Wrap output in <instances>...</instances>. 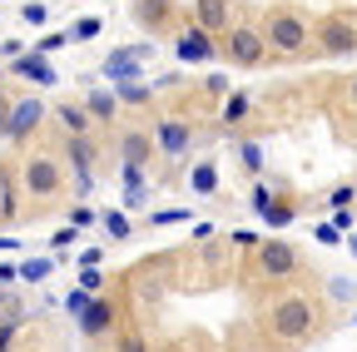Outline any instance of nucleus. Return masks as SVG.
<instances>
[{
	"label": "nucleus",
	"instance_id": "c85d7f7f",
	"mask_svg": "<svg viewBox=\"0 0 357 352\" xmlns=\"http://www.w3.org/2000/svg\"><path fill=\"white\" fill-rule=\"evenodd\" d=\"M6 323H25V307H20V298H10V293H0V328H6Z\"/></svg>",
	"mask_w": 357,
	"mask_h": 352
},
{
	"label": "nucleus",
	"instance_id": "e433bc0d",
	"mask_svg": "<svg viewBox=\"0 0 357 352\" xmlns=\"http://www.w3.org/2000/svg\"><path fill=\"white\" fill-rule=\"evenodd\" d=\"M95 218H100V213L89 208V204H75V208H70V224H75V229H89Z\"/></svg>",
	"mask_w": 357,
	"mask_h": 352
},
{
	"label": "nucleus",
	"instance_id": "bb28decb",
	"mask_svg": "<svg viewBox=\"0 0 357 352\" xmlns=\"http://www.w3.org/2000/svg\"><path fill=\"white\" fill-rule=\"evenodd\" d=\"M199 90H204L208 100H229V95H234V79L223 75V70H213V75H204V84H199Z\"/></svg>",
	"mask_w": 357,
	"mask_h": 352
},
{
	"label": "nucleus",
	"instance_id": "f03ea898",
	"mask_svg": "<svg viewBox=\"0 0 357 352\" xmlns=\"http://www.w3.org/2000/svg\"><path fill=\"white\" fill-rule=\"evenodd\" d=\"M263 40H268L273 55H303L307 40H312V20L288 10V6H278V10H268V20H263Z\"/></svg>",
	"mask_w": 357,
	"mask_h": 352
},
{
	"label": "nucleus",
	"instance_id": "864d4df0",
	"mask_svg": "<svg viewBox=\"0 0 357 352\" xmlns=\"http://www.w3.org/2000/svg\"><path fill=\"white\" fill-rule=\"evenodd\" d=\"M352 328H357V313H352Z\"/></svg>",
	"mask_w": 357,
	"mask_h": 352
},
{
	"label": "nucleus",
	"instance_id": "423d86ee",
	"mask_svg": "<svg viewBox=\"0 0 357 352\" xmlns=\"http://www.w3.org/2000/svg\"><path fill=\"white\" fill-rule=\"evenodd\" d=\"M318 45L328 55H357V20L352 15H323L318 20Z\"/></svg>",
	"mask_w": 357,
	"mask_h": 352
},
{
	"label": "nucleus",
	"instance_id": "79ce46f5",
	"mask_svg": "<svg viewBox=\"0 0 357 352\" xmlns=\"http://www.w3.org/2000/svg\"><path fill=\"white\" fill-rule=\"evenodd\" d=\"M119 352H154V347H149L139 332H129V337H119Z\"/></svg>",
	"mask_w": 357,
	"mask_h": 352
},
{
	"label": "nucleus",
	"instance_id": "ea45409f",
	"mask_svg": "<svg viewBox=\"0 0 357 352\" xmlns=\"http://www.w3.org/2000/svg\"><path fill=\"white\" fill-rule=\"evenodd\" d=\"M20 15H25L30 25H45V20H50V10H45V6H40V0H30V6H25Z\"/></svg>",
	"mask_w": 357,
	"mask_h": 352
},
{
	"label": "nucleus",
	"instance_id": "f8f14e48",
	"mask_svg": "<svg viewBox=\"0 0 357 352\" xmlns=\"http://www.w3.org/2000/svg\"><path fill=\"white\" fill-rule=\"evenodd\" d=\"M40 119H45V105H40L35 95H25V100H15V105H10V129H6V135L30 139L35 129H40Z\"/></svg>",
	"mask_w": 357,
	"mask_h": 352
},
{
	"label": "nucleus",
	"instance_id": "20e7f679",
	"mask_svg": "<svg viewBox=\"0 0 357 352\" xmlns=\"http://www.w3.org/2000/svg\"><path fill=\"white\" fill-rule=\"evenodd\" d=\"M223 60L229 65H238V70H258L263 60H268V40H263V30H253V25H234L229 35H223Z\"/></svg>",
	"mask_w": 357,
	"mask_h": 352
},
{
	"label": "nucleus",
	"instance_id": "f3484780",
	"mask_svg": "<svg viewBox=\"0 0 357 352\" xmlns=\"http://www.w3.org/2000/svg\"><path fill=\"white\" fill-rule=\"evenodd\" d=\"M189 189H194L199 199H213V194H218V159H204V164L189 169Z\"/></svg>",
	"mask_w": 357,
	"mask_h": 352
},
{
	"label": "nucleus",
	"instance_id": "1a4fd4ad",
	"mask_svg": "<svg viewBox=\"0 0 357 352\" xmlns=\"http://www.w3.org/2000/svg\"><path fill=\"white\" fill-rule=\"evenodd\" d=\"M194 144V124L189 119H154V149L164 154V159H178V154H184Z\"/></svg>",
	"mask_w": 357,
	"mask_h": 352
},
{
	"label": "nucleus",
	"instance_id": "a19ab883",
	"mask_svg": "<svg viewBox=\"0 0 357 352\" xmlns=\"http://www.w3.org/2000/svg\"><path fill=\"white\" fill-rule=\"evenodd\" d=\"M84 303H89V293H84V288H75V293L65 298V313H75V318H79V313H84Z\"/></svg>",
	"mask_w": 357,
	"mask_h": 352
},
{
	"label": "nucleus",
	"instance_id": "cd10ccee",
	"mask_svg": "<svg viewBox=\"0 0 357 352\" xmlns=\"http://www.w3.org/2000/svg\"><path fill=\"white\" fill-rule=\"evenodd\" d=\"M50 273H55L50 258H25V263H20V283H45Z\"/></svg>",
	"mask_w": 357,
	"mask_h": 352
},
{
	"label": "nucleus",
	"instance_id": "aec40b11",
	"mask_svg": "<svg viewBox=\"0 0 357 352\" xmlns=\"http://www.w3.org/2000/svg\"><path fill=\"white\" fill-rule=\"evenodd\" d=\"M100 154H95V139L89 135H70V169L75 174H89V164H95Z\"/></svg>",
	"mask_w": 357,
	"mask_h": 352
},
{
	"label": "nucleus",
	"instance_id": "72a5a7b5",
	"mask_svg": "<svg viewBox=\"0 0 357 352\" xmlns=\"http://www.w3.org/2000/svg\"><path fill=\"white\" fill-rule=\"evenodd\" d=\"M328 298H333V303H352V298H357V283H352V278H333V283H328Z\"/></svg>",
	"mask_w": 357,
	"mask_h": 352
},
{
	"label": "nucleus",
	"instance_id": "9d476101",
	"mask_svg": "<svg viewBox=\"0 0 357 352\" xmlns=\"http://www.w3.org/2000/svg\"><path fill=\"white\" fill-rule=\"evenodd\" d=\"M114 323H119V307L109 303V298H89L84 303V313H79V332L84 337H105V332H114Z\"/></svg>",
	"mask_w": 357,
	"mask_h": 352
},
{
	"label": "nucleus",
	"instance_id": "6ab92c4d",
	"mask_svg": "<svg viewBox=\"0 0 357 352\" xmlns=\"http://www.w3.org/2000/svg\"><path fill=\"white\" fill-rule=\"evenodd\" d=\"M248 109H253V100H248L243 90H234L229 100H223V109H218V124H223V129H234V124L248 119Z\"/></svg>",
	"mask_w": 357,
	"mask_h": 352
},
{
	"label": "nucleus",
	"instance_id": "37998d69",
	"mask_svg": "<svg viewBox=\"0 0 357 352\" xmlns=\"http://www.w3.org/2000/svg\"><path fill=\"white\" fill-rule=\"evenodd\" d=\"M333 229L337 234H352V208H333Z\"/></svg>",
	"mask_w": 357,
	"mask_h": 352
},
{
	"label": "nucleus",
	"instance_id": "473e14b6",
	"mask_svg": "<svg viewBox=\"0 0 357 352\" xmlns=\"http://www.w3.org/2000/svg\"><path fill=\"white\" fill-rule=\"evenodd\" d=\"M189 218H194V208L178 204V208H159V213H154V224H159V229H169V224H189Z\"/></svg>",
	"mask_w": 357,
	"mask_h": 352
},
{
	"label": "nucleus",
	"instance_id": "f257e3e1",
	"mask_svg": "<svg viewBox=\"0 0 357 352\" xmlns=\"http://www.w3.org/2000/svg\"><path fill=\"white\" fill-rule=\"evenodd\" d=\"M318 323H323V307H318V298H307V293H283L263 313V332H268L273 347H303V342H312Z\"/></svg>",
	"mask_w": 357,
	"mask_h": 352
},
{
	"label": "nucleus",
	"instance_id": "ddd939ff",
	"mask_svg": "<svg viewBox=\"0 0 357 352\" xmlns=\"http://www.w3.org/2000/svg\"><path fill=\"white\" fill-rule=\"evenodd\" d=\"M169 15H174V0H134V20H139V30H149V35H159L169 25Z\"/></svg>",
	"mask_w": 357,
	"mask_h": 352
},
{
	"label": "nucleus",
	"instance_id": "7ed1b4c3",
	"mask_svg": "<svg viewBox=\"0 0 357 352\" xmlns=\"http://www.w3.org/2000/svg\"><path fill=\"white\" fill-rule=\"evenodd\" d=\"M303 273V253L283 238H258L253 248V278L258 283H293Z\"/></svg>",
	"mask_w": 357,
	"mask_h": 352
},
{
	"label": "nucleus",
	"instance_id": "393cba45",
	"mask_svg": "<svg viewBox=\"0 0 357 352\" xmlns=\"http://www.w3.org/2000/svg\"><path fill=\"white\" fill-rule=\"evenodd\" d=\"M238 164H243V169L253 174V179H258V174L268 169V159H263V144H253V139H243V144H238Z\"/></svg>",
	"mask_w": 357,
	"mask_h": 352
},
{
	"label": "nucleus",
	"instance_id": "603ef678",
	"mask_svg": "<svg viewBox=\"0 0 357 352\" xmlns=\"http://www.w3.org/2000/svg\"><path fill=\"white\" fill-rule=\"evenodd\" d=\"M89 6H95V0H89ZM100 6H114V0H100Z\"/></svg>",
	"mask_w": 357,
	"mask_h": 352
},
{
	"label": "nucleus",
	"instance_id": "58836bf2",
	"mask_svg": "<svg viewBox=\"0 0 357 352\" xmlns=\"http://www.w3.org/2000/svg\"><path fill=\"white\" fill-rule=\"evenodd\" d=\"M229 243H234V248H248V253H253V248H258V234H253V229H234V234H229Z\"/></svg>",
	"mask_w": 357,
	"mask_h": 352
},
{
	"label": "nucleus",
	"instance_id": "c756f323",
	"mask_svg": "<svg viewBox=\"0 0 357 352\" xmlns=\"http://www.w3.org/2000/svg\"><path fill=\"white\" fill-rule=\"evenodd\" d=\"M60 45H70V30H50V35H40V40H35V55H55Z\"/></svg>",
	"mask_w": 357,
	"mask_h": 352
},
{
	"label": "nucleus",
	"instance_id": "c9c22d12",
	"mask_svg": "<svg viewBox=\"0 0 357 352\" xmlns=\"http://www.w3.org/2000/svg\"><path fill=\"white\" fill-rule=\"evenodd\" d=\"M328 204H333V208H352V204H357V189H352V184H337V189L328 194Z\"/></svg>",
	"mask_w": 357,
	"mask_h": 352
},
{
	"label": "nucleus",
	"instance_id": "6e6552de",
	"mask_svg": "<svg viewBox=\"0 0 357 352\" xmlns=\"http://www.w3.org/2000/svg\"><path fill=\"white\" fill-rule=\"evenodd\" d=\"M154 55V45H124V50H109L105 60H100V75L109 79V84H119V79H139V65Z\"/></svg>",
	"mask_w": 357,
	"mask_h": 352
},
{
	"label": "nucleus",
	"instance_id": "3c124183",
	"mask_svg": "<svg viewBox=\"0 0 357 352\" xmlns=\"http://www.w3.org/2000/svg\"><path fill=\"white\" fill-rule=\"evenodd\" d=\"M347 100H352V105H357V79H347Z\"/></svg>",
	"mask_w": 357,
	"mask_h": 352
},
{
	"label": "nucleus",
	"instance_id": "7c9ffc66",
	"mask_svg": "<svg viewBox=\"0 0 357 352\" xmlns=\"http://www.w3.org/2000/svg\"><path fill=\"white\" fill-rule=\"evenodd\" d=\"M273 199H278V194H273V184H263V179L248 189V208H253V213H263V208L273 204Z\"/></svg>",
	"mask_w": 357,
	"mask_h": 352
},
{
	"label": "nucleus",
	"instance_id": "09e8293b",
	"mask_svg": "<svg viewBox=\"0 0 357 352\" xmlns=\"http://www.w3.org/2000/svg\"><path fill=\"white\" fill-rule=\"evenodd\" d=\"M0 283H20V268H15V263H0Z\"/></svg>",
	"mask_w": 357,
	"mask_h": 352
},
{
	"label": "nucleus",
	"instance_id": "412c9836",
	"mask_svg": "<svg viewBox=\"0 0 357 352\" xmlns=\"http://www.w3.org/2000/svg\"><path fill=\"white\" fill-rule=\"evenodd\" d=\"M60 124H65V135H89V129H95L84 105H60Z\"/></svg>",
	"mask_w": 357,
	"mask_h": 352
},
{
	"label": "nucleus",
	"instance_id": "49530a36",
	"mask_svg": "<svg viewBox=\"0 0 357 352\" xmlns=\"http://www.w3.org/2000/svg\"><path fill=\"white\" fill-rule=\"evenodd\" d=\"M15 332H20L15 323H6V328H0V352H10V342H15Z\"/></svg>",
	"mask_w": 357,
	"mask_h": 352
},
{
	"label": "nucleus",
	"instance_id": "0eeeda50",
	"mask_svg": "<svg viewBox=\"0 0 357 352\" xmlns=\"http://www.w3.org/2000/svg\"><path fill=\"white\" fill-rule=\"evenodd\" d=\"M174 55H178V65H208V60H218V45H213L208 30L184 25V30L174 35Z\"/></svg>",
	"mask_w": 357,
	"mask_h": 352
},
{
	"label": "nucleus",
	"instance_id": "8fccbe9b",
	"mask_svg": "<svg viewBox=\"0 0 357 352\" xmlns=\"http://www.w3.org/2000/svg\"><path fill=\"white\" fill-rule=\"evenodd\" d=\"M342 248H347V253L357 258V229H352V234H342Z\"/></svg>",
	"mask_w": 357,
	"mask_h": 352
},
{
	"label": "nucleus",
	"instance_id": "a878e982",
	"mask_svg": "<svg viewBox=\"0 0 357 352\" xmlns=\"http://www.w3.org/2000/svg\"><path fill=\"white\" fill-rule=\"evenodd\" d=\"M100 224H105V234L119 238V243L134 234V229H129V218H124V208H105V213H100Z\"/></svg>",
	"mask_w": 357,
	"mask_h": 352
},
{
	"label": "nucleus",
	"instance_id": "4468645a",
	"mask_svg": "<svg viewBox=\"0 0 357 352\" xmlns=\"http://www.w3.org/2000/svg\"><path fill=\"white\" fill-rule=\"evenodd\" d=\"M84 109H89V119H95V124H114V114H119L114 84H95V90L84 95Z\"/></svg>",
	"mask_w": 357,
	"mask_h": 352
},
{
	"label": "nucleus",
	"instance_id": "2f4dec72",
	"mask_svg": "<svg viewBox=\"0 0 357 352\" xmlns=\"http://www.w3.org/2000/svg\"><path fill=\"white\" fill-rule=\"evenodd\" d=\"M70 40H100V15H79L75 30H70Z\"/></svg>",
	"mask_w": 357,
	"mask_h": 352
},
{
	"label": "nucleus",
	"instance_id": "4c0bfd02",
	"mask_svg": "<svg viewBox=\"0 0 357 352\" xmlns=\"http://www.w3.org/2000/svg\"><path fill=\"white\" fill-rule=\"evenodd\" d=\"M312 238H318L323 248H337V243H342V234H337L333 224H318V229H312Z\"/></svg>",
	"mask_w": 357,
	"mask_h": 352
},
{
	"label": "nucleus",
	"instance_id": "5701e85b",
	"mask_svg": "<svg viewBox=\"0 0 357 352\" xmlns=\"http://www.w3.org/2000/svg\"><path fill=\"white\" fill-rule=\"evenodd\" d=\"M15 224V179H10V169H0V229H10Z\"/></svg>",
	"mask_w": 357,
	"mask_h": 352
},
{
	"label": "nucleus",
	"instance_id": "4be33fe9",
	"mask_svg": "<svg viewBox=\"0 0 357 352\" xmlns=\"http://www.w3.org/2000/svg\"><path fill=\"white\" fill-rule=\"evenodd\" d=\"M114 100H119V105H149V100H154V84L119 79V84H114Z\"/></svg>",
	"mask_w": 357,
	"mask_h": 352
},
{
	"label": "nucleus",
	"instance_id": "2eb2a0df",
	"mask_svg": "<svg viewBox=\"0 0 357 352\" xmlns=\"http://www.w3.org/2000/svg\"><path fill=\"white\" fill-rule=\"evenodd\" d=\"M119 184H124V208L149 204V184H144V169L139 164H119Z\"/></svg>",
	"mask_w": 357,
	"mask_h": 352
},
{
	"label": "nucleus",
	"instance_id": "b1692460",
	"mask_svg": "<svg viewBox=\"0 0 357 352\" xmlns=\"http://www.w3.org/2000/svg\"><path fill=\"white\" fill-rule=\"evenodd\" d=\"M258 218H263L268 229H288L293 218H298V208H293V204H283V199H273V204H268V208H263Z\"/></svg>",
	"mask_w": 357,
	"mask_h": 352
},
{
	"label": "nucleus",
	"instance_id": "f704fd0d",
	"mask_svg": "<svg viewBox=\"0 0 357 352\" xmlns=\"http://www.w3.org/2000/svg\"><path fill=\"white\" fill-rule=\"evenodd\" d=\"M79 288H84L89 298H95V293L105 288V268H79Z\"/></svg>",
	"mask_w": 357,
	"mask_h": 352
},
{
	"label": "nucleus",
	"instance_id": "9b49d317",
	"mask_svg": "<svg viewBox=\"0 0 357 352\" xmlns=\"http://www.w3.org/2000/svg\"><path fill=\"white\" fill-rule=\"evenodd\" d=\"M194 25L208 30L213 40L234 30V0H194Z\"/></svg>",
	"mask_w": 357,
	"mask_h": 352
},
{
	"label": "nucleus",
	"instance_id": "39448f33",
	"mask_svg": "<svg viewBox=\"0 0 357 352\" xmlns=\"http://www.w3.org/2000/svg\"><path fill=\"white\" fill-rule=\"evenodd\" d=\"M20 184H25L30 199H55L60 184H65V169H60V159H50V154H30L25 169H20Z\"/></svg>",
	"mask_w": 357,
	"mask_h": 352
},
{
	"label": "nucleus",
	"instance_id": "a18cd8bd",
	"mask_svg": "<svg viewBox=\"0 0 357 352\" xmlns=\"http://www.w3.org/2000/svg\"><path fill=\"white\" fill-rule=\"evenodd\" d=\"M75 234H79V229H75V224H65V229H55V238H50V243H55V248H65V243H75Z\"/></svg>",
	"mask_w": 357,
	"mask_h": 352
},
{
	"label": "nucleus",
	"instance_id": "dca6fc26",
	"mask_svg": "<svg viewBox=\"0 0 357 352\" xmlns=\"http://www.w3.org/2000/svg\"><path fill=\"white\" fill-rule=\"evenodd\" d=\"M15 75H20V79H30V84H60V79H55V70L45 65V55H35V50H30V55H15Z\"/></svg>",
	"mask_w": 357,
	"mask_h": 352
},
{
	"label": "nucleus",
	"instance_id": "de8ad7c7",
	"mask_svg": "<svg viewBox=\"0 0 357 352\" xmlns=\"http://www.w3.org/2000/svg\"><path fill=\"white\" fill-rule=\"evenodd\" d=\"M95 189V174H75V194H89Z\"/></svg>",
	"mask_w": 357,
	"mask_h": 352
},
{
	"label": "nucleus",
	"instance_id": "a211bd4d",
	"mask_svg": "<svg viewBox=\"0 0 357 352\" xmlns=\"http://www.w3.org/2000/svg\"><path fill=\"white\" fill-rule=\"evenodd\" d=\"M149 154H154V139H144V135H119V159L124 164H149Z\"/></svg>",
	"mask_w": 357,
	"mask_h": 352
},
{
	"label": "nucleus",
	"instance_id": "c03bdc74",
	"mask_svg": "<svg viewBox=\"0 0 357 352\" xmlns=\"http://www.w3.org/2000/svg\"><path fill=\"white\" fill-rule=\"evenodd\" d=\"M100 263H105V248H84L79 253V268H100Z\"/></svg>",
	"mask_w": 357,
	"mask_h": 352
}]
</instances>
